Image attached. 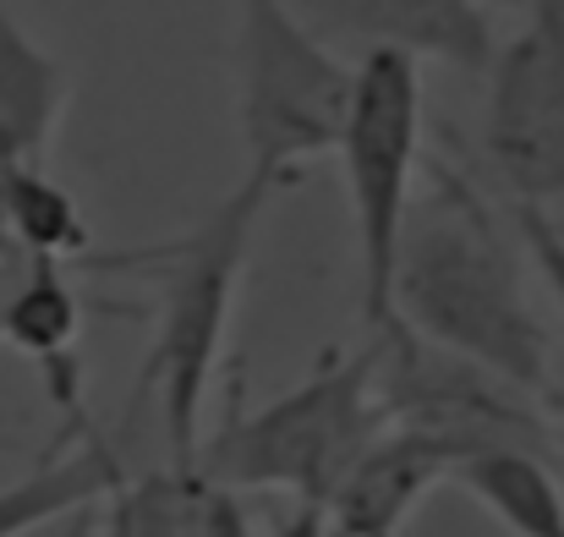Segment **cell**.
Here are the masks:
<instances>
[{
  "label": "cell",
  "instance_id": "1",
  "mask_svg": "<svg viewBox=\"0 0 564 537\" xmlns=\"http://www.w3.org/2000/svg\"><path fill=\"white\" fill-rule=\"evenodd\" d=\"M427 171L433 192L400 230L389 286L394 324L549 406L560 357L527 297L516 225H505V214L449 160H433Z\"/></svg>",
  "mask_w": 564,
  "mask_h": 537
},
{
  "label": "cell",
  "instance_id": "2",
  "mask_svg": "<svg viewBox=\"0 0 564 537\" xmlns=\"http://www.w3.org/2000/svg\"><path fill=\"white\" fill-rule=\"evenodd\" d=\"M274 192H280L274 181L241 176L182 236L105 258V269H149L154 275V341H149V362H143V395L160 411L171 472H192L197 444L208 433V395H214V373L225 362L241 269L252 258V236H258Z\"/></svg>",
  "mask_w": 564,
  "mask_h": 537
},
{
  "label": "cell",
  "instance_id": "3",
  "mask_svg": "<svg viewBox=\"0 0 564 537\" xmlns=\"http://www.w3.org/2000/svg\"><path fill=\"white\" fill-rule=\"evenodd\" d=\"M383 433L373 395V341L357 352H324L318 367L258 411L230 406L214 433H203L192 472L225 494H291L324 511L346 472Z\"/></svg>",
  "mask_w": 564,
  "mask_h": 537
},
{
  "label": "cell",
  "instance_id": "4",
  "mask_svg": "<svg viewBox=\"0 0 564 537\" xmlns=\"http://www.w3.org/2000/svg\"><path fill=\"white\" fill-rule=\"evenodd\" d=\"M230 72L247 176L285 186L307 160L335 154L351 105V61L285 0H236Z\"/></svg>",
  "mask_w": 564,
  "mask_h": 537
},
{
  "label": "cell",
  "instance_id": "5",
  "mask_svg": "<svg viewBox=\"0 0 564 537\" xmlns=\"http://www.w3.org/2000/svg\"><path fill=\"white\" fill-rule=\"evenodd\" d=\"M416 149H422V66L389 50L351 61V105H346L335 154L351 192L357 313L368 335H383L394 324L389 286H394L400 230L411 219Z\"/></svg>",
  "mask_w": 564,
  "mask_h": 537
},
{
  "label": "cell",
  "instance_id": "6",
  "mask_svg": "<svg viewBox=\"0 0 564 537\" xmlns=\"http://www.w3.org/2000/svg\"><path fill=\"white\" fill-rule=\"evenodd\" d=\"M368 341H373V395L383 428L422 433L444 444L455 461L477 450L549 455L560 444L543 400L510 389L505 378L471 367L466 357L427 346L405 324H389L383 335H368Z\"/></svg>",
  "mask_w": 564,
  "mask_h": 537
},
{
  "label": "cell",
  "instance_id": "7",
  "mask_svg": "<svg viewBox=\"0 0 564 537\" xmlns=\"http://www.w3.org/2000/svg\"><path fill=\"white\" fill-rule=\"evenodd\" d=\"M488 154L516 203H564V0H532L527 28L488 66Z\"/></svg>",
  "mask_w": 564,
  "mask_h": 537
},
{
  "label": "cell",
  "instance_id": "8",
  "mask_svg": "<svg viewBox=\"0 0 564 537\" xmlns=\"http://www.w3.org/2000/svg\"><path fill=\"white\" fill-rule=\"evenodd\" d=\"M324 44H357L362 55L389 50L405 61H433L466 77L494 66V22L477 0H285Z\"/></svg>",
  "mask_w": 564,
  "mask_h": 537
},
{
  "label": "cell",
  "instance_id": "9",
  "mask_svg": "<svg viewBox=\"0 0 564 537\" xmlns=\"http://www.w3.org/2000/svg\"><path fill=\"white\" fill-rule=\"evenodd\" d=\"M455 455L422 433L405 428H383L368 455L346 472V483L329 494L324 505V527L329 537H405L411 511L449 483Z\"/></svg>",
  "mask_w": 564,
  "mask_h": 537
},
{
  "label": "cell",
  "instance_id": "10",
  "mask_svg": "<svg viewBox=\"0 0 564 537\" xmlns=\"http://www.w3.org/2000/svg\"><path fill=\"white\" fill-rule=\"evenodd\" d=\"M77 335H83V302L77 286L66 280V264L28 258L11 275V291L0 302V341L28 362H39L50 400L72 417L77 433H88V406H83V367H77Z\"/></svg>",
  "mask_w": 564,
  "mask_h": 537
},
{
  "label": "cell",
  "instance_id": "11",
  "mask_svg": "<svg viewBox=\"0 0 564 537\" xmlns=\"http://www.w3.org/2000/svg\"><path fill=\"white\" fill-rule=\"evenodd\" d=\"M72 99V72L55 61L0 0V143L22 165H44Z\"/></svg>",
  "mask_w": 564,
  "mask_h": 537
},
{
  "label": "cell",
  "instance_id": "12",
  "mask_svg": "<svg viewBox=\"0 0 564 537\" xmlns=\"http://www.w3.org/2000/svg\"><path fill=\"white\" fill-rule=\"evenodd\" d=\"M127 483V466L116 455V444L88 428L77 439V450L66 455H44L28 477L0 488V537H28L72 511H88L94 500H110Z\"/></svg>",
  "mask_w": 564,
  "mask_h": 537
},
{
  "label": "cell",
  "instance_id": "13",
  "mask_svg": "<svg viewBox=\"0 0 564 537\" xmlns=\"http://www.w3.org/2000/svg\"><path fill=\"white\" fill-rule=\"evenodd\" d=\"M449 483L466 488L510 537H564V483L549 455L477 450L449 466Z\"/></svg>",
  "mask_w": 564,
  "mask_h": 537
},
{
  "label": "cell",
  "instance_id": "14",
  "mask_svg": "<svg viewBox=\"0 0 564 537\" xmlns=\"http://www.w3.org/2000/svg\"><path fill=\"white\" fill-rule=\"evenodd\" d=\"M0 241L11 264L44 258V264H72L88 253V219L77 197L61 181L44 176V165H17L0 192Z\"/></svg>",
  "mask_w": 564,
  "mask_h": 537
},
{
  "label": "cell",
  "instance_id": "15",
  "mask_svg": "<svg viewBox=\"0 0 564 537\" xmlns=\"http://www.w3.org/2000/svg\"><path fill=\"white\" fill-rule=\"evenodd\" d=\"M192 494L197 472H171L154 466L149 477H127L110 500V533L105 537H187L192 527Z\"/></svg>",
  "mask_w": 564,
  "mask_h": 537
},
{
  "label": "cell",
  "instance_id": "16",
  "mask_svg": "<svg viewBox=\"0 0 564 537\" xmlns=\"http://www.w3.org/2000/svg\"><path fill=\"white\" fill-rule=\"evenodd\" d=\"M510 225L521 236V253L538 264L543 286L554 291V302H560V313H564V236H560V225H554V214H543L532 203H510ZM549 417H564V373H560V384H554Z\"/></svg>",
  "mask_w": 564,
  "mask_h": 537
},
{
  "label": "cell",
  "instance_id": "17",
  "mask_svg": "<svg viewBox=\"0 0 564 537\" xmlns=\"http://www.w3.org/2000/svg\"><path fill=\"white\" fill-rule=\"evenodd\" d=\"M187 537H252V527H247V511H241L236 494H225V488H214V483L197 477Z\"/></svg>",
  "mask_w": 564,
  "mask_h": 537
},
{
  "label": "cell",
  "instance_id": "18",
  "mask_svg": "<svg viewBox=\"0 0 564 537\" xmlns=\"http://www.w3.org/2000/svg\"><path fill=\"white\" fill-rule=\"evenodd\" d=\"M280 537H329V527H324V511H307V505H296V511L280 522Z\"/></svg>",
  "mask_w": 564,
  "mask_h": 537
},
{
  "label": "cell",
  "instance_id": "19",
  "mask_svg": "<svg viewBox=\"0 0 564 537\" xmlns=\"http://www.w3.org/2000/svg\"><path fill=\"white\" fill-rule=\"evenodd\" d=\"M477 6H482V11H527L532 0H477Z\"/></svg>",
  "mask_w": 564,
  "mask_h": 537
},
{
  "label": "cell",
  "instance_id": "20",
  "mask_svg": "<svg viewBox=\"0 0 564 537\" xmlns=\"http://www.w3.org/2000/svg\"><path fill=\"white\" fill-rule=\"evenodd\" d=\"M11 275H17V264H6V258H0V302H6V291H11Z\"/></svg>",
  "mask_w": 564,
  "mask_h": 537
},
{
  "label": "cell",
  "instance_id": "21",
  "mask_svg": "<svg viewBox=\"0 0 564 537\" xmlns=\"http://www.w3.org/2000/svg\"><path fill=\"white\" fill-rule=\"evenodd\" d=\"M560 422H564V417H560Z\"/></svg>",
  "mask_w": 564,
  "mask_h": 537
}]
</instances>
